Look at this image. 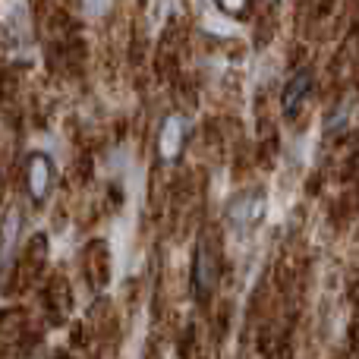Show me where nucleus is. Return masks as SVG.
<instances>
[{"instance_id": "f257e3e1", "label": "nucleus", "mask_w": 359, "mask_h": 359, "mask_svg": "<svg viewBox=\"0 0 359 359\" xmlns=\"http://www.w3.org/2000/svg\"><path fill=\"white\" fill-rule=\"evenodd\" d=\"M192 284H196L198 299H208L211 290L217 284V255L211 252L208 243H198L196 249V262H192Z\"/></svg>"}, {"instance_id": "f03ea898", "label": "nucleus", "mask_w": 359, "mask_h": 359, "mask_svg": "<svg viewBox=\"0 0 359 359\" xmlns=\"http://www.w3.org/2000/svg\"><path fill=\"white\" fill-rule=\"evenodd\" d=\"M262 211H265V202H262L259 192H249V196H240L233 205H230V227L233 230H249L259 224Z\"/></svg>"}, {"instance_id": "7ed1b4c3", "label": "nucleus", "mask_w": 359, "mask_h": 359, "mask_svg": "<svg viewBox=\"0 0 359 359\" xmlns=\"http://www.w3.org/2000/svg\"><path fill=\"white\" fill-rule=\"evenodd\" d=\"M50 180H54V164L48 155H32L29 168H25V183H29L32 198H44L50 189Z\"/></svg>"}, {"instance_id": "20e7f679", "label": "nucleus", "mask_w": 359, "mask_h": 359, "mask_svg": "<svg viewBox=\"0 0 359 359\" xmlns=\"http://www.w3.org/2000/svg\"><path fill=\"white\" fill-rule=\"evenodd\" d=\"M309 88H312V69L309 67H303L299 73H293V79L287 82V88H284V114L287 117H297L299 114V107L306 104V98H309Z\"/></svg>"}, {"instance_id": "39448f33", "label": "nucleus", "mask_w": 359, "mask_h": 359, "mask_svg": "<svg viewBox=\"0 0 359 359\" xmlns=\"http://www.w3.org/2000/svg\"><path fill=\"white\" fill-rule=\"evenodd\" d=\"M183 139H186V123L180 117H168L161 126V136H158V149L161 158H177L183 151Z\"/></svg>"}, {"instance_id": "423d86ee", "label": "nucleus", "mask_w": 359, "mask_h": 359, "mask_svg": "<svg viewBox=\"0 0 359 359\" xmlns=\"http://www.w3.org/2000/svg\"><path fill=\"white\" fill-rule=\"evenodd\" d=\"M215 4L221 6L227 16H243V13L249 10V4H252V0H215Z\"/></svg>"}]
</instances>
